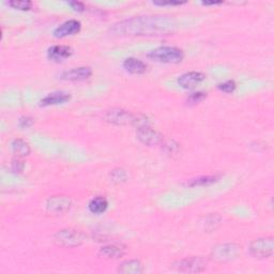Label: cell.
<instances>
[{
	"label": "cell",
	"instance_id": "23",
	"mask_svg": "<svg viewBox=\"0 0 274 274\" xmlns=\"http://www.w3.org/2000/svg\"><path fill=\"white\" fill-rule=\"evenodd\" d=\"M206 97H207V95L205 93H200V91H198V93L191 94L188 97L187 101L189 104H197V103H200L202 101H204Z\"/></svg>",
	"mask_w": 274,
	"mask_h": 274
},
{
	"label": "cell",
	"instance_id": "22",
	"mask_svg": "<svg viewBox=\"0 0 274 274\" xmlns=\"http://www.w3.org/2000/svg\"><path fill=\"white\" fill-rule=\"evenodd\" d=\"M217 88L225 94H232L236 90L237 85L235 83V80H226V81H224V83L218 84Z\"/></svg>",
	"mask_w": 274,
	"mask_h": 274
},
{
	"label": "cell",
	"instance_id": "4",
	"mask_svg": "<svg viewBox=\"0 0 274 274\" xmlns=\"http://www.w3.org/2000/svg\"><path fill=\"white\" fill-rule=\"evenodd\" d=\"M241 253V248L235 243L216 245L211 252V258L216 262H227L236 259Z\"/></svg>",
	"mask_w": 274,
	"mask_h": 274
},
{
	"label": "cell",
	"instance_id": "1",
	"mask_svg": "<svg viewBox=\"0 0 274 274\" xmlns=\"http://www.w3.org/2000/svg\"><path fill=\"white\" fill-rule=\"evenodd\" d=\"M175 27V21L167 16H139L116 24L113 30L120 34L159 35L172 31Z\"/></svg>",
	"mask_w": 274,
	"mask_h": 274
},
{
	"label": "cell",
	"instance_id": "16",
	"mask_svg": "<svg viewBox=\"0 0 274 274\" xmlns=\"http://www.w3.org/2000/svg\"><path fill=\"white\" fill-rule=\"evenodd\" d=\"M123 68L125 69L126 72L131 73V74H136V75L144 74V73L147 71V65H146L145 62L133 57L126 58L123 61Z\"/></svg>",
	"mask_w": 274,
	"mask_h": 274
},
{
	"label": "cell",
	"instance_id": "3",
	"mask_svg": "<svg viewBox=\"0 0 274 274\" xmlns=\"http://www.w3.org/2000/svg\"><path fill=\"white\" fill-rule=\"evenodd\" d=\"M85 240V235L75 230H62L54 236V241L65 248H75L83 244Z\"/></svg>",
	"mask_w": 274,
	"mask_h": 274
},
{
	"label": "cell",
	"instance_id": "21",
	"mask_svg": "<svg viewBox=\"0 0 274 274\" xmlns=\"http://www.w3.org/2000/svg\"><path fill=\"white\" fill-rule=\"evenodd\" d=\"M9 6L12 7L13 9H16V10L27 11L31 9L32 3L29 2V0H12V2L9 3Z\"/></svg>",
	"mask_w": 274,
	"mask_h": 274
},
{
	"label": "cell",
	"instance_id": "15",
	"mask_svg": "<svg viewBox=\"0 0 274 274\" xmlns=\"http://www.w3.org/2000/svg\"><path fill=\"white\" fill-rule=\"evenodd\" d=\"M124 254H125V248L123 245H119V244H111V245L103 246V248L99 252L100 256L106 259H118L122 257Z\"/></svg>",
	"mask_w": 274,
	"mask_h": 274
},
{
	"label": "cell",
	"instance_id": "25",
	"mask_svg": "<svg viewBox=\"0 0 274 274\" xmlns=\"http://www.w3.org/2000/svg\"><path fill=\"white\" fill-rule=\"evenodd\" d=\"M25 164L21 159H14L11 163V170L14 173H21L24 170Z\"/></svg>",
	"mask_w": 274,
	"mask_h": 274
},
{
	"label": "cell",
	"instance_id": "12",
	"mask_svg": "<svg viewBox=\"0 0 274 274\" xmlns=\"http://www.w3.org/2000/svg\"><path fill=\"white\" fill-rule=\"evenodd\" d=\"M91 74H93V70L89 67H79L65 71L61 74V78L70 81H80L89 78Z\"/></svg>",
	"mask_w": 274,
	"mask_h": 274
},
{
	"label": "cell",
	"instance_id": "13",
	"mask_svg": "<svg viewBox=\"0 0 274 274\" xmlns=\"http://www.w3.org/2000/svg\"><path fill=\"white\" fill-rule=\"evenodd\" d=\"M73 50L67 45H55L49 49L48 57L50 60L55 62H61L72 56Z\"/></svg>",
	"mask_w": 274,
	"mask_h": 274
},
{
	"label": "cell",
	"instance_id": "14",
	"mask_svg": "<svg viewBox=\"0 0 274 274\" xmlns=\"http://www.w3.org/2000/svg\"><path fill=\"white\" fill-rule=\"evenodd\" d=\"M71 95L65 91H55V93L49 94L47 97H44L41 101V106H52V105H58L63 104L68 101H70Z\"/></svg>",
	"mask_w": 274,
	"mask_h": 274
},
{
	"label": "cell",
	"instance_id": "24",
	"mask_svg": "<svg viewBox=\"0 0 274 274\" xmlns=\"http://www.w3.org/2000/svg\"><path fill=\"white\" fill-rule=\"evenodd\" d=\"M112 180L117 184H120V182H124L126 180V172L123 169H115L111 173Z\"/></svg>",
	"mask_w": 274,
	"mask_h": 274
},
{
	"label": "cell",
	"instance_id": "29",
	"mask_svg": "<svg viewBox=\"0 0 274 274\" xmlns=\"http://www.w3.org/2000/svg\"><path fill=\"white\" fill-rule=\"evenodd\" d=\"M222 4V2H205L203 3V5L205 6H213V5H220Z\"/></svg>",
	"mask_w": 274,
	"mask_h": 274
},
{
	"label": "cell",
	"instance_id": "28",
	"mask_svg": "<svg viewBox=\"0 0 274 274\" xmlns=\"http://www.w3.org/2000/svg\"><path fill=\"white\" fill-rule=\"evenodd\" d=\"M155 6H180V5H184L185 3H181V2H154L153 3Z\"/></svg>",
	"mask_w": 274,
	"mask_h": 274
},
{
	"label": "cell",
	"instance_id": "5",
	"mask_svg": "<svg viewBox=\"0 0 274 274\" xmlns=\"http://www.w3.org/2000/svg\"><path fill=\"white\" fill-rule=\"evenodd\" d=\"M249 251L255 258H269L274 253V240L272 237H266V238L254 240L250 244Z\"/></svg>",
	"mask_w": 274,
	"mask_h": 274
},
{
	"label": "cell",
	"instance_id": "20",
	"mask_svg": "<svg viewBox=\"0 0 274 274\" xmlns=\"http://www.w3.org/2000/svg\"><path fill=\"white\" fill-rule=\"evenodd\" d=\"M217 176H204V177H199L196 179H192L187 182L188 187H205V186H210L215 184L216 181H218Z\"/></svg>",
	"mask_w": 274,
	"mask_h": 274
},
{
	"label": "cell",
	"instance_id": "10",
	"mask_svg": "<svg viewBox=\"0 0 274 274\" xmlns=\"http://www.w3.org/2000/svg\"><path fill=\"white\" fill-rule=\"evenodd\" d=\"M206 75L202 72L192 71L182 74L178 78V85L184 89H193L205 80Z\"/></svg>",
	"mask_w": 274,
	"mask_h": 274
},
{
	"label": "cell",
	"instance_id": "9",
	"mask_svg": "<svg viewBox=\"0 0 274 274\" xmlns=\"http://www.w3.org/2000/svg\"><path fill=\"white\" fill-rule=\"evenodd\" d=\"M136 136L141 143L146 146H150V147L151 146H157L163 143V136L158 131L151 129L149 125L139 127Z\"/></svg>",
	"mask_w": 274,
	"mask_h": 274
},
{
	"label": "cell",
	"instance_id": "19",
	"mask_svg": "<svg viewBox=\"0 0 274 274\" xmlns=\"http://www.w3.org/2000/svg\"><path fill=\"white\" fill-rule=\"evenodd\" d=\"M12 150L17 155V157L23 158L27 157V155L30 154V146L29 144L25 142L24 140L17 139L12 142Z\"/></svg>",
	"mask_w": 274,
	"mask_h": 274
},
{
	"label": "cell",
	"instance_id": "6",
	"mask_svg": "<svg viewBox=\"0 0 274 274\" xmlns=\"http://www.w3.org/2000/svg\"><path fill=\"white\" fill-rule=\"evenodd\" d=\"M104 118L107 122L117 125H125V124L135 125L137 114H132L121 108H113L111 111L106 112Z\"/></svg>",
	"mask_w": 274,
	"mask_h": 274
},
{
	"label": "cell",
	"instance_id": "17",
	"mask_svg": "<svg viewBox=\"0 0 274 274\" xmlns=\"http://www.w3.org/2000/svg\"><path fill=\"white\" fill-rule=\"evenodd\" d=\"M118 271L124 274H140L144 272V266L140 260L130 259L122 262Z\"/></svg>",
	"mask_w": 274,
	"mask_h": 274
},
{
	"label": "cell",
	"instance_id": "26",
	"mask_svg": "<svg viewBox=\"0 0 274 274\" xmlns=\"http://www.w3.org/2000/svg\"><path fill=\"white\" fill-rule=\"evenodd\" d=\"M33 123H34V120L32 119L31 117H28V116L21 117L20 120H18V124H20V126L23 127V129H27V127H30Z\"/></svg>",
	"mask_w": 274,
	"mask_h": 274
},
{
	"label": "cell",
	"instance_id": "27",
	"mask_svg": "<svg viewBox=\"0 0 274 274\" xmlns=\"http://www.w3.org/2000/svg\"><path fill=\"white\" fill-rule=\"evenodd\" d=\"M69 5L71 6V8L74 11L81 12V11L85 10V5L83 3H80V2H70Z\"/></svg>",
	"mask_w": 274,
	"mask_h": 274
},
{
	"label": "cell",
	"instance_id": "2",
	"mask_svg": "<svg viewBox=\"0 0 274 274\" xmlns=\"http://www.w3.org/2000/svg\"><path fill=\"white\" fill-rule=\"evenodd\" d=\"M148 57L162 63H179L184 60L185 54L175 47H161L151 51Z\"/></svg>",
	"mask_w": 274,
	"mask_h": 274
},
{
	"label": "cell",
	"instance_id": "11",
	"mask_svg": "<svg viewBox=\"0 0 274 274\" xmlns=\"http://www.w3.org/2000/svg\"><path fill=\"white\" fill-rule=\"evenodd\" d=\"M81 28V25L78 21L76 20H70L67 21L63 24H61L60 26H58L56 29L54 31V36L55 38H65V36H69V35H73L77 32H79Z\"/></svg>",
	"mask_w": 274,
	"mask_h": 274
},
{
	"label": "cell",
	"instance_id": "8",
	"mask_svg": "<svg viewBox=\"0 0 274 274\" xmlns=\"http://www.w3.org/2000/svg\"><path fill=\"white\" fill-rule=\"evenodd\" d=\"M71 199L65 195H56L52 196L47 202V210L48 212L53 214H62L67 212L71 207Z\"/></svg>",
	"mask_w": 274,
	"mask_h": 274
},
{
	"label": "cell",
	"instance_id": "7",
	"mask_svg": "<svg viewBox=\"0 0 274 274\" xmlns=\"http://www.w3.org/2000/svg\"><path fill=\"white\" fill-rule=\"evenodd\" d=\"M177 269L181 272L199 273L207 269V260L203 257H188L177 262Z\"/></svg>",
	"mask_w": 274,
	"mask_h": 274
},
{
	"label": "cell",
	"instance_id": "18",
	"mask_svg": "<svg viewBox=\"0 0 274 274\" xmlns=\"http://www.w3.org/2000/svg\"><path fill=\"white\" fill-rule=\"evenodd\" d=\"M108 207V202L105 197L102 196H97L94 199L90 200L88 205V208L91 213L94 214H102L106 211Z\"/></svg>",
	"mask_w": 274,
	"mask_h": 274
}]
</instances>
